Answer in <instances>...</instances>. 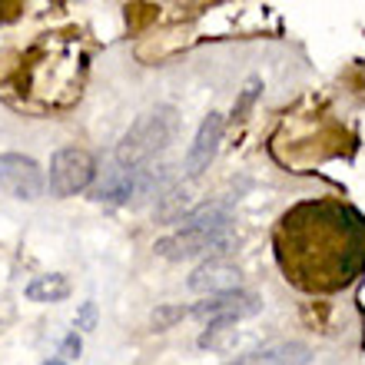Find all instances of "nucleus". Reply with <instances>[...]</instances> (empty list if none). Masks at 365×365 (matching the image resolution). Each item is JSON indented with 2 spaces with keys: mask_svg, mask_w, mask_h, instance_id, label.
<instances>
[{
  "mask_svg": "<svg viewBox=\"0 0 365 365\" xmlns=\"http://www.w3.org/2000/svg\"><path fill=\"white\" fill-rule=\"evenodd\" d=\"M180 116L173 106H153L143 116H136L133 126L116 143V163L120 170H143L153 156H160L176 140Z\"/></svg>",
  "mask_w": 365,
  "mask_h": 365,
  "instance_id": "f257e3e1",
  "label": "nucleus"
},
{
  "mask_svg": "<svg viewBox=\"0 0 365 365\" xmlns=\"http://www.w3.org/2000/svg\"><path fill=\"white\" fill-rule=\"evenodd\" d=\"M93 180H96V156L90 150H83V146H60L57 153L50 156V170H47L50 196L70 200V196L90 190Z\"/></svg>",
  "mask_w": 365,
  "mask_h": 365,
  "instance_id": "f03ea898",
  "label": "nucleus"
},
{
  "mask_svg": "<svg viewBox=\"0 0 365 365\" xmlns=\"http://www.w3.org/2000/svg\"><path fill=\"white\" fill-rule=\"evenodd\" d=\"M232 246L230 232H202V230H180L173 236H163L156 240V256H163L170 262H182V259H196V256H220Z\"/></svg>",
  "mask_w": 365,
  "mask_h": 365,
  "instance_id": "7ed1b4c3",
  "label": "nucleus"
},
{
  "mask_svg": "<svg viewBox=\"0 0 365 365\" xmlns=\"http://www.w3.org/2000/svg\"><path fill=\"white\" fill-rule=\"evenodd\" d=\"M0 190L14 200L34 202L47 190V176L34 156L24 153H0Z\"/></svg>",
  "mask_w": 365,
  "mask_h": 365,
  "instance_id": "20e7f679",
  "label": "nucleus"
},
{
  "mask_svg": "<svg viewBox=\"0 0 365 365\" xmlns=\"http://www.w3.org/2000/svg\"><path fill=\"white\" fill-rule=\"evenodd\" d=\"M262 312V299L250 289H236V292H222V296H206L202 302L190 309L192 319L202 322H240Z\"/></svg>",
  "mask_w": 365,
  "mask_h": 365,
  "instance_id": "39448f33",
  "label": "nucleus"
},
{
  "mask_svg": "<svg viewBox=\"0 0 365 365\" xmlns=\"http://www.w3.org/2000/svg\"><path fill=\"white\" fill-rule=\"evenodd\" d=\"M222 133H226V116L212 110V113L200 123V130H196V136H192L190 150H186V160H182L186 176H202L206 170H210V163L216 160V153H220Z\"/></svg>",
  "mask_w": 365,
  "mask_h": 365,
  "instance_id": "423d86ee",
  "label": "nucleus"
},
{
  "mask_svg": "<svg viewBox=\"0 0 365 365\" xmlns=\"http://www.w3.org/2000/svg\"><path fill=\"white\" fill-rule=\"evenodd\" d=\"M186 286L202 296H222V292H236L242 289V272L226 259H206L190 272Z\"/></svg>",
  "mask_w": 365,
  "mask_h": 365,
  "instance_id": "0eeeda50",
  "label": "nucleus"
},
{
  "mask_svg": "<svg viewBox=\"0 0 365 365\" xmlns=\"http://www.w3.org/2000/svg\"><path fill=\"white\" fill-rule=\"evenodd\" d=\"M309 359H312L309 346H302V342H276V346L236 356L226 365H309Z\"/></svg>",
  "mask_w": 365,
  "mask_h": 365,
  "instance_id": "6e6552de",
  "label": "nucleus"
},
{
  "mask_svg": "<svg viewBox=\"0 0 365 365\" xmlns=\"http://www.w3.org/2000/svg\"><path fill=\"white\" fill-rule=\"evenodd\" d=\"M182 230H202V232H230V222H232V210L230 202H202L196 210H190L182 216Z\"/></svg>",
  "mask_w": 365,
  "mask_h": 365,
  "instance_id": "1a4fd4ad",
  "label": "nucleus"
},
{
  "mask_svg": "<svg viewBox=\"0 0 365 365\" xmlns=\"http://www.w3.org/2000/svg\"><path fill=\"white\" fill-rule=\"evenodd\" d=\"M70 279L63 272H43V276H34L24 289V296L37 306H53V302H63L70 299Z\"/></svg>",
  "mask_w": 365,
  "mask_h": 365,
  "instance_id": "9d476101",
  "label": "nucleus"
},
{
  "mask_svg": "<svg viewBox=\"0 0 365 365\" xmlns=\"http://www.w3.org/2000/svg\"><path fill=\"white\" fill-rule=\"evenodd\" d=\"M236 322H210L206 332L200 336V349H210V352H230L236 346Z\"/></svg>",
  "mask_w": 365,
  "mask_h": 365,
  "instance_id": "9b49d317",
  "label": "nucleus"
},
{
  "mask_svg": "<svg viewBox=\"0 0 365 365\" xmlns=\"http://www.w3.org/2000/svg\"><path fill=\"white\" fill-rule=\"evenodd\" d=\"M190 316V309H182V306H160L153 312V326L163 332V329H170L173 322H180V319Z\"/></svg>",
  "mask_w": 365,
  "mask_h": 365,
  "instance_id": "f8f14e48",
  "label": "nucleus"
},
{
  "mask_svg": "<svg viewBox=\"0 0 365 365\" xmlns=\"http://www.w3.org/2000/svg\"><path fill=\"white\" fill-rule=\"evenodd\" d=\"M259 87H262L259 80H250V83H246V90H242V96H240V103L232 106V116H240V120L246 116V110L252 106V100L259 96Z\"/></svg>",
  "mask_w": 365,
  "mask_h": 365,
  "instance_id": "ddd939ff",
  "label": "nucleus"
},
{
  "mask_svg": "<svg viewBox=\"0 0 365 365\" xmlns=\"http://www.w3.org/2000/svg\"><path fill=\"white\" fill-rule=\"evenodd\" d=\"M80 349H83L80 336H77V332H70V336L60 342V352H57V356L63 359V362H73V359H80Z\"/></svg>",
  "mask_w": 365,
  "mask_h": 365,
  "instance_id": "4468645a",
  "label": "nucleus"
},
{
  "mask_svg": "<svg viewBox=\"0 0 365 365\" xmlns=\"http://www.w3.org/2000/svg\"><path fill=\"white\" fill-rule=\"evenodd\" d=\"M93 326H96V302H93V299H87V302L80 306V312H77V329L90 332Z\"/></svg>",
  "mask_w": 365,
  "mask_h": 365,
  "instance_id": "2eb2a0df",
  "label": "nucleus"
},
{
  "mask_svg": "<svg viewBox=\"0 0 365 365\" xmlns=\"http://www.w3.org/2000/svg\"><path fill=\"white\" fill-rule=\"evenodd\" d=\"M43 365H67L63 359H50V362H43Z\"/></svg>",
  "mask_w": 365,
  "mask_h": 365,
  "instance_id": "dca6fc26",
  "label": "nucleus"
}]
</instances>
